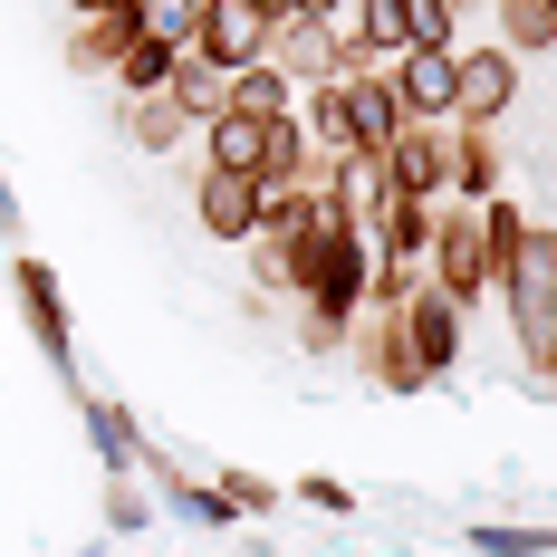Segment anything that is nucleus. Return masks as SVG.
<instances>
[{
  "label": "nucleus",
  "instance_id": "f257e3e1",
  "mask_svg": "<svg viewBox=\"0 0 557 557\" xmlns=\"http://www.w3.org/2000/svg\"><path fill=\"white\" fill-rule=\"evenodd\" d=\"M491 240H500V298H509V327H519V356L529 375L557 394V231L519 222L509 202H491Z\"/></svg>",
  "mask_w": 557,
  "mask_h": 557
},
{
  "label": "nucleus",
  "instance_id": "f03ea898",
  "mask_svg": "<svg viewBox=\"0 0 557 557\" xmlns=\"http://www.w3.org/2000/svg\"><path fill=\"white\" fill-rule=\"evenodd\" d=\"M423 250H433V288H443V298H481L491 270H500V240H491V212H481V202L443 212Z\"/></svg>",
  "mask_w": 557,
  "mask_h": 557
},
{
  "label": "nucleus",
  "instance_id": "7ed1b4c3",
  "mask_svg": "<svg viewBox=\"0 0 557 557\" xmlns=\"http://www.w3.org/2000/svg\"><path fill=\"white\" fill-rule=\"evenodd\" d=\"M394 327H404V356H413V375H423V385L461 366V298H443V288H413V298L394 308Z\"/></svg>",
  "mask_w": 557,
  "mask_h": 557
},
{
  "label": "nucleus",
  "instance_id": "20e7f679",
  "mask_svg": "<svg viewBox=\"0 0 557 557\" xmlns=\"http://www.w3.org/2000/svg\"><path fill=\"white\" fill-rule=\"evenodd\" d=\"M336 107H346V154H385L394 135L413 125L385 77H336Z\"/></svg>",
  "mask_w": 557,
  "mask_h": 557
},
{
  "label": "nucleus",
  "instance_id": "39448f33",
  "mask_svg": "<svg viewBox=\"0 0 557 557\" xmlns=\"http://www.w3.org/2000/svg\"><path fill=\"white\" fill-rule=\"evenodd\" d=\"M509 97H519V58H509V49L451 58V115H461V125H491Z\"/></svg>",
  "mask_w": 557,
  "mask_h": 557
},
{
  "label": "nucleus",
  "instance_id": "423d86ee",
  "mask_svg": "<svg viewBox=\"0 0 557 557\" xmlns=\"http://www.w3.org/2000/svg\"><path fill=\"white\" fill-rule=\"evenodd\" d=\"M385 173H394V193L443 202V193H451V135H443V125H404V135L385 145Z\"/></svg>",
  "mask_w": 557,
  "mask_h": 557
},
{
  "label": "nucleus",
  "instance_id": "0eeeda50",
  "mask_svg": "<svg viewBox=\"0 0 557 557\" xmlns=\"http://www.w3.org/2000/svg\"><path fill=\"white\" fill-rule=\"evenodd\" d=\"M288 77V87H327V77H346V58H336L327 20H270V49H260Z\"/></svg>",
  "mask_w": 557,
  "mask_h": 557
},
{
  "label": "nucleus",
  "instance_id": "6e6552de",
  "mask_svg": "<svg viewBox=\"0 0 557 557\" xmlns=\"http://www.w3.org/2000/svg\"><path fill=\"white\" fill-rule=\"evenodd\" d=\"M385 87L404 97L413 125H443L451 115V49H394L385 58Z\"/></svg>",
  "mask_w": 557,
  "mask_h": 557
},
{
  "label": "nucleus",
  "instance_id": "1a4fd4ad",
  "mask_svg": "<svg viewBox=\"0 0 557 557\" xmlns=\"http://www.w3.org/2000/svg\"><path fill=\"white\" fill-rule=\"evenodd\" d=\"M260 49H270V20H260L250 0H202V29H193V58H212V67H250Z\"/></svg>",
  "mask_w": 557,
  "mask_h": 557
},
{
  "label": "nucleus",
  "instance_id": "9d476101",
  "mask_svg": "<svg viewBox=\"0 0 557 557\" xmlns=\"http://www.w3.org/2000/svg\"><path fill=\"white\" fill-rule=\"evenodd\" d=\"M193 202H202V231H222V240H250V231H260V173L202 164V183H193Z\"/></svg>",
  "mask_w": 557,
  "mask_h": 557
},
{
  "label": "nucleus",
  "instance_id": "9b49d317",
  "mask_svg": "<svg viewBox=\"0 0 557 557\" xmlns=\"http://www.w3.org/2000/svg\"><path fill=\"white\" fill-rule=\"evenodd\" d=\"M10 278H20V308H29V336L49 346V366L67 375V308H58V270H49V260H20Z\"/></svg>",
  "mask_w": 557,
  "mask_h": 557
},
{
  "label": "nucleus",
  "instance_id": "f8f14e48",
  "mask_svg": "<svg viewBox=\"0 0 557 557\" xmlns=\"http://www.w3.org/2000/svg\"><path fill=\"white\" fill-rule=\"evenodd\" d=\"M202 145H212V164H231V173H260V164H270V125H260V115H212Z\"/></svg>",
  "mask_w": 557,
  "mask_h": 557
},
{
  "label": "nucleus",
  "instance_id": "ddd939ff",
  "mask_svg": "<svg viewBox=\"0 0 557 557\" xmlns=\"http://www.w3.org/2000/svg\"><path fill=\"white\" fill-rule=\"evenodd\" d=\"M288 107H298V87L278 77L270 58H250V67H231V115H260V125H270V115H288Z\"/></svg>",
  "mask_w": 557,
  "mask_h": 557
},
{
  "label": "nucleus",
  "instance_id": "4468645a",
  "mask_svg": "<svg viewBox=\"0 0 557 557\" xmlns=\"http://www.w3.org/2000/svg\"><path fill=\"white\" fill-rule=\"evenodd\" d=\"M173 67H183V49H164V39H135V49L115 58V87H125V97H164Z\"/></svg>",
  "mask_w": 557,
  "mask_h": 557
},
{
  "label": "nucleus",
  "instance_id": "2eb2a0df",
  "mask_svg": "<svg viewBox=\"0 0 557 557\" xmlns=\"http://www.w3.org/2000/svg\"><path fill=\"white\" fill-rule=\"evenodd\" d=\"M366 375L385 394H413L423 375H413V356H404V327H394V308H385V327H366Z\"/></svg>",
  "mask_w": 557,
  "mask_h": 557
},
{
  "label": "nucleus",
  "instance_id": "dca6fc26",
  "mask_svg": "<svg viewBox=\"0 0 557 557\" xmlns=\"http://www.w3.org/2000/svg\"><path fill=\"white\" fill-rule=\"evenodd\" d=\"M500 49H509V58L557 49V10H548V0H500Z\"/></svg>",
  "mask_w": 557,
  "mask_h": 557
},
{
  "label": "nucleus",
  "instance_id": "f3484780",
  "mask_svg": "<svg viewBox=\"0 0 557 557\" xmlns=\"http://www.w3.org/2000/svg\"><path fill=\"white\" fill-rule=\"evenodd\" d=\"M125 125H135V145H145V154H164V145H183V135H193V115L173 107V97H135V115H125Z\"/></svg>",
  "mask_w": 557,
  "mask_h": 557
},
{
  "label": "nucleus",
  "instance_id": "a211bd4d",
  "mask_svg": "<svg viewBox=\"0 0 557 557\" xmlns=\"http://www.w3.org/2000/svg\"><path fill=\"white\" fill-rule=\"evenodd\" d=\"M135 20H145V39L193 49V29H202V0H135Z\"/></svg>",
  "mask_w": 557,
  "mask_h": 557
},
{
  "label": "nucleus",
  "instance_id": "6ab92c4d",
  "mask_svg": "<svg viewBox=\"0 0 557 557\" xmlns=\"http://www.w3.org/2000/svg\"><path fill=\"white\" fill-rule=\"evenodd\" d=\"M451 0H404V49H451Z\"/></svg>",
  "mask_w": 557,
  "mask_h": 557
},
{
  "label": "nucleus",
  "instance_id": "aec40b11",
  "mask_svg": "<svg viewBox=\"0 0 557 557\" xmlns=\"http://www.w3.org/2000/svg\"><path fill=\"white\" fill-rule=\"evenodd\" d=\"M87 423H97V451H107V471H135L145 451H135V423L115 413V404H87Z\"/></svg>",
  "mask_w": 557,
  "mask_h": 557
},
{
  "label": "nucleus",
  "instance_id": "412c9836",
  "mask_svg": "<svg viewBox=\"0 0 557 557\" xmlns=\"http://www.w3.org/2000/svg\"><path fill=\"white\" fill-rule=\"evenodd\" d=\"M471 548L481 557H548L557 529H471Z\"/></svg>",
  "mask_w": 557,
  "mask_h": 557
},
{
  "label": "nucleus",
  "instance_id": "4be33fe9",
  "mask_svg": "<svg viewBox=\"0 0 557 557\" xmlns=\"http://www.w3.org/2000/svg\"><path fill=\"white\" fill-rule=\"evenodd\" d=\"M491 145H471V135H461V145H451V193H461V202H481V193H491Z\"/></svg>",
  "mask_w": 557,
  "mask_h": 557
},
{
  "label": "nucleus",
  "instance_id": "5701e85b",
  "mask_svg": "<svg viewBox=\"0 0 557 557\" xmlns=\"http://www.w3.org/2000/svg\"><path fill=\"white\" fill-rule=\"evenodd\" d=\"M107 529H115V539H135V529H145V491L115 481V491H107Z\"/></svg>",
  "mask_w": 557,
  "mask_h": 557
},
{
  "label": "nucleus",
  "instance_id": "b1692460",
  "mask_svg": "<svg viewBox=\"0 0 557 557\" xmlns=\"http://www.w3.org/2000/svg\"><path fill=\"white\" fill-rule=\"evenodd\" d=\"M212 500H222V519H231V509H270V491H260V481H222Z\"/></svg>",
  "mask_w": 557,
  "mask_h": 557
},
{
  "label": "nucleus",
  "instance_id": "393cba45",
  "mask_svg": "<svg viewBox=\"0 0 557 557\" xmlns=\"http://www.w3.org/2000/svg\"><path fill=\"white\" fill-rule=\"evenodd\" d=\"M288 10H298V20H327V10H336V0H288Z\"/></svg>",
  "mask_w": 557,
  "mask_h": 557
},
{
  "label": "nucleus",
  "instance_id": "a878e982",
  "mask_svg": "<svg viewBox=\"0 0 557 557\" xmlns=\"http://www.w3.org/2000/svg\"><path fill=\"white\" fill-rule=\"evenodd\" d=\"M250 10H260V20H298V10H288V0H250Z\"/></svg>",
  "mask_w": 557,
  "mask_h": 557
},
{
  "label": "nucleus",
  "instance_id": "bb28decb",
  "mask_svg": "<svg viewBox=\"0 0 557 557\" xmlns=\"http://www.w3.org/2000/svg\"><path fill=\"white\" fill-rule=\"evenodd\" d=\"M548 10H557V0H548Z\"/></svg>",
  "mask_w": 557,
  "mask_h": 557
}]
</instances>
